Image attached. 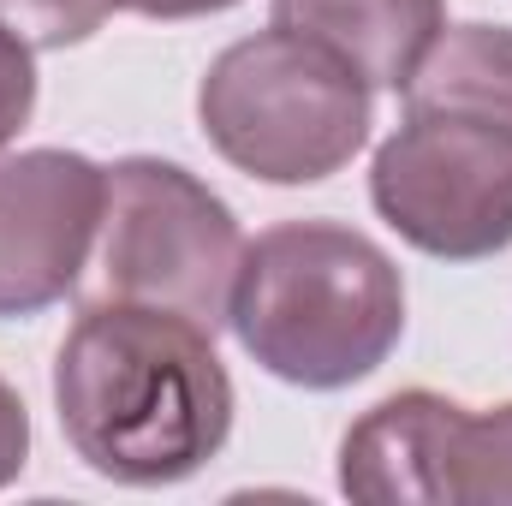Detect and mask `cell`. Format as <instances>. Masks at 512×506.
I'll use <instances>...</instances> for the list:
<instances>
[{
	"instance_id": "cell-1",
	"label": "cell",
	"mask_w": 512,
	"mask_h": 506,
	"mask_svg": "<svg viewBox=\"0 0 512 506\" xmlns=\"http://www.w3.org/2000/svg\"><path fill=\"white\" fill-rule=\"evenodd\" d=\"M54 405L72 453L126 489L197 477L233 435V376L215 334L126 298L72 322L54 358Z\"/></svg>"
},
{
	"instance_id": "cell-2",
	"label": "cell",
	"mask_w": 512,
	"mask_h": 506,
	"mask_svg": "<svg viewBox=\"0 0 512 506\" xmlns=\"http://www.w3.org/2000/svg\"><path fill=\"white\" fill-rule=\"evenodd\" d=\"M405 120L376 149L370 203L441 262H483L512 245V30L459 24L411 72Z\"/></svg>"
},
{
	"instance_id": "cell-3",
	"label": "cell",
	"mask_w": 512,
	"mask_h": 506,
	"mask_svg": "<svg viewBox=\"0 0 512 506\" xmlns=\"http://www.w3.org/2000/svg\"><path fill=\"white\" fill-rule=\"evenodd\" d=\"M227 328L268 376L334 393L370 370L405 334V280L393 256L334 221H286L245 245Z\"/></svg>"
},
{
	"instance_id": "cell-4",
	"label": "cell",
	"mask_w": 512,
	"mask_h": 506,
	"mask_svg": "<svg viewBox=\"0 0 512 506\" xmlns=\"http://www.w3.org/2000/svg\"><path fill=\"white\" fill-rule=\"evenodd\" d=\"M197 120L239 173L262 185H316L364 149L370 84L310 36L274 24L209 66Z\"/></svg>"
},
{
	"instance_id": "cell-5",
	"label": "cell",
	"mask_w": 512,
	"mask_h": 506,
	"mask_svg": "<svg viewBox=\"0 0 512 506\" xmlns=\"http://www.w3.org/2000/svg\"><path fill=\"white\" fill-rule=\"evenodd\" d=\"M239 262H245V233L197 173L155 155H126L108 167V215H102L108 298L173 310L203 334H215L227 328Z\"/></svg>"
},
{
	"instance_id": "cell-6",
	"label": "cell",
	"mask_w": 512,
	"mask_h": 506,
	"mask_svg": "<svg viewBox=\"0 0 512 506\" xmlns=\"http://www.w3.org/2000/svg\"><path fill=\"white\" fill-rule=\"evenodd\" d=\"M340 489L364 506H512V405L393 393L340 441Z\"/></svg>"
},
{
	"instance_id": "cell-7",
	"label": "cell",
	"mask_w": 512,
	"mask_h": 506,
	"mask_svg": "<svg viewBox=\"0 0 512 506\" xmlns=\"http://www.w3.org/2000/svg\"><path fill=\"white\" fill-rule=\"evenodd\" d=\"M108 215V167L72 149H24L0 161V316L60 304Z\"/></svg>"
},
{
	"instance_id": "cell-8",
	"label": "cell",
	"mask_w": 512,
	"mask_h": 506,
	"mask_svg": "<svg viewBox=\"0 0 512 506\" xmlns=\"http://www.w3.org/2000/svg\"><path fill=\"white\" fill-rule=\"evenodd\" d=\"M274 24L346 60L370 90H405L447 30V0H274Z\"/></svg>"
},
{
	"instance_id": "cell-9",
	"label": "cell",
	"mask_w": 512,
	"mask_h": 506,
	"mask_svg": "<svg viewBox=\"0 0 512 506\" xmlns=\"http://www.w3.org/2000/svg\"><path fill=\"white\" fill-rule=\"evenodd\" d=\"M114 0H0V30L30 48H72L108 24Z\"/></svg>"
},
{
	"instance_id": "cell-10",
	"label": "cell",
	"mask_w": 512,
	"mask_h": 506,
	"mask_svg": "<svg viewBox=\"0 0 512 506\" xmlns=\"http://www.w3.org/2000/svg\"><path fill=\"white\" fill-rule=\"evenodd\" d=\"M36 114V60L30 42H18L12 30H0V149L30 126Z\"/></svg>"
},
{
	"instance_id": "cell-11",
	"label": "cell",
	"mask_w": 512,
	"mask_h": 506,
	"mask_svg": "<svg viewBox=\"0 0 512 506\" xmlns=\"http://www.w3.org/2000/svg\"><path fill=\"white\" fill-rule=\"evenodd\" d=\"M24 459H30V411H24V399L0 381V489L24 471Z\"/></svg>"
},
{
	"instance_id": "cell-12",
	"label": "cell",
	"mask_w": 512,
	"mask_h": 506,
	"mask_svg": "<svg viewBox=\"0 0 512 506\" xmlns=\"http://www.w3.org/2000/svg\"><path fill=\"white\" fill-rule=\"evenodd\" d=\"M126 12H143V18H209V12H227L239 0H114Z\"/></svg>"
}]
</instances>
